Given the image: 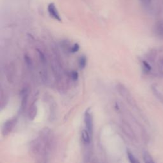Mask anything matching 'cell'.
<instances>
[{
  "label": "cell",
  "mask_w": 163,
  "mask_h": 163,
  "mask_svg": "<svg viewBox=\"0 0 163 163\" xmlns=\"http://www.w3.org/2000/svg\"><path fill=\"white\" fill-rule=\"evenodd\" d=\"M143 66H144V68H145V70L146 71H150V70H151V66H150V65L147 63H146V61H143Z\"/></svg>",
  "instance_id": "12"
},
{
  "label": "cell",
  "mask_w": 163,
  "mask_h": 163,
  "mask_svg": "<svg viewBox=\"0 0 163 163\" xmlns=\"http://www.w3.org/2000/svg\"><path fill=\"white\" fill-rule=\"evenodd\" d=\"M127 155H128V157L130 163H140L138 161V159H137L129 151L127 152Z\"/></svg>",
  "instance_id": "6"
},
{
  "label": "cell",
  "mask_w": 163,
  "mask_h": 163,
  "mask_svg": "<svg viewBox=\"0 0 163 163\" xmlns=\"http://www.w3.org/2000/svg\"><path fill=\"white\" fill-rule=\"evenodd\" d=\"M90 133L87 131V129H84L82 131V138L83 142L86 144H89L90 142Z\"/></svg>",
  "instance_id": "4"
},
{
  "label": "cell",
  "mask_w": 163,
  "mask_h": 163,
  "mask_svg": "<svg viewBox=\"0 0 163 163\" xmlns=\"http://www.w3.org/2000/svg\"><path fill=\"white\" fill-rule=\"evenodd\" d=\"M84 123L86 125V129L90 133V135L93 134V115L90 110L88 109L86 111L84 115Z\"/></svg>",
  "instance_id": "1"
},
{
  "label": "cell",
  "mask_w": 163,
  "mask_h": 163,
  "mask_svg": "<svg viewBox=\"0 0 163 163\" xmlns=\"http://www.w3.org/2000/svg\"><path fill=\"white\" fill-rule=\"evenodd\" d=\"M79 48H80V47H79V44H75L73 45V47H72V48H71V52H76L79 51Z\"/></svg>",
  "instance_id": "11"
},
{
  "label": "cell",
  "mask_w": 163,
  "mask_h": 163,
  "mask_svg": "<svg viewBox=\"0 0 163 163\" xmlns=\"http://www.w3.org/2000/svg\"><path fill=\"white\" fill-rule=\"evenodd\" d=\"M87 59L86 57L85 56H82L79 59V66L81 69H84V68L86 66Z\"/></svg>",
  "instance_id": "8"
},
{
  "label": "cell",
  "mask_w": 163,
  "mask_h": 163,
  "mask_svg": "<svg viewBox=\"0 0 163 163\" xmlns=\"http://www.w3.org/2000/svg\"><path fill=\"white\" fill-rule=\"evenodd\" d=\"M157 32L159 36L163 37V22H159L157 26Z\"/></svg>",
  "instance_id": "9"
},
{
  "label": "cell",
  "mask_w": 163,
  "mask_h": 163,
  "mask_svg": "<svg viewBox=\"0 0 163 163\" xmlns=\"http://www.w3.org/2000/svg\"><path fill=\"white\" fill-rule=\"evenodd\" d=\"M143 158L145 163H155L152 156L147 152H144L143 154Z\"/></svg>",
  "instance_id": "5"
},
{
  "label": "cell",
  "mask_w": 163,
  "mask_h": 163,
  "mask_svg": "<svg viewBox=\"0 0 163 163\" xmlns=\"http://www.w3.org/2000/svg\"><path fill=\"white\" fill-rule=\"evenodd\" d=\"M37 106H32L29 110V118L31 119H34L35 117L37 115Z\"/></svg>",
  "instance_id": "7"
},
{
  "label": "cell",
  "mask_w": 163,
  "mask_h": 163,
  "mask_svg": "<svg viewBox=\"0 0 163 163\" xmlns=\"http://www.w3.org/2000/svg\"><path fill=\"white\" fill-rule=\"evenodd\" d=\"M48 12L49 13L50 15L52 17L53 19H54L55 20L61 22V16L59 14V12L57 11V8L55 7V6L54 5V3H50L49 5L48 6Z\"/></svg>",
  "instance_id": "3"
},
{
  "label": "cell",
  "mask_w": 163,
  "mask_h": 163,
  "mask_svg": "<svg viewBox=\"0 0 163 163\" xmlns=\"http://www.w3.org/2000/svg\"><path fill=\"white\" fill-rule=\"evenodd\" d=\"M71 79H72L73 80L75 81L78 79V78H79V74H78L77 71H73L71 73Z\"/></svg>",
  "instance_id": "10"
},
{
  "label": "cell",
  "mask_w": 163,
  "mask_h": 163,
  "mask_svg": "<svg viewBox=\"0 0 163 163\" xmlns=\"http://www.w3.org/2000/svg\"><path fill=\"white\" fill-rule=\"evenodd\" d=\"M16 122H17V119H16L15 117H14V118L8 120L3 126V129H2L3 135L4 136H6L8 135L10 133H11L12 129H14L16 124Z\"/></svg>",
  "instance_id": "2"
}]
</instances>
